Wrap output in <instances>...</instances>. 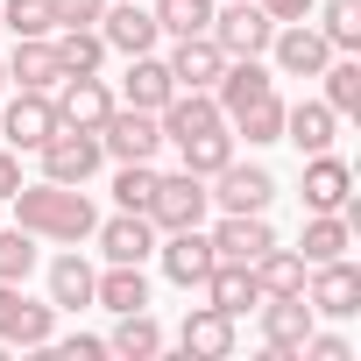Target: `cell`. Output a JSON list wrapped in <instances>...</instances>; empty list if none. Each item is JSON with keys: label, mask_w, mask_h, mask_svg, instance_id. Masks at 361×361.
<instances>
[{"label": "cell", "mask_w": 361, "mask_h": 361, "mask_svg": "<svg viewBox=\"0 0 361 361\" xmlns=\"http://www.w3.org/2000/svg\"><path fill=\"white\" fill-rule=\"evenodd\" d=\"M149 15H156V29L177 43V36H206V29H213V0H156Z\"/></svg>", "instance_id": "cell-36"}, {"label": "cell", "mask_w": 361, "mask_h": 361, "mask_svg": "<svg viewBox=\"0 0 361 361\" xmlns=\"http://www.w3.org/2000/svg\"><path fill=\"white\" fill-rule=\"evenodd\" d=\"M206 241H213V262H255L262 248H276V227L269 213H220Z\"/></svg>", "instance_id": "cell-13"}, {"label": "cell", "mask_w": 361, "mask_h": 361, "mask_svg": "<svg viewBox=\"0 0 361 361\" xmlns=\"http://www.w3.org/2000/svg\"><path fill=\"white\" fill-rule=\"evenodd\" d=\"M276 85V71H269V57H227V71L213 78V99H220V114H241L248 99H262Z\"/></svg>", "instance_id": "cell-23"}, {"label": "cell", "mask_w": 361, "mask_h": 361, "mask_svg": "<svg viewBox=\"0 0 361 361\" xmlns=\"http://www.w3.org/2000/svg\"><path fill=\"white\" fill-rule=\"evenodd\" d=\"M36 163H43L50 185H92L99 163H106V149H99V135H92V128H57V135L36 149Z\"/></svg>", "instance_id": "cell-4"}, {"label": "cell", "mask_w": 361, "mask_h": 361, "mask_svg": "<svg viewBox=\"0 0 361 361\" xmlns=\"http://www.w3.org/2000/svg\"><path fill=\"white\" fill-rule=\"evenodd\" d=\"M298 192H305V213H340V206H354V170H347V156H333V149L305 156Z\"/></svg>", "instance_id": "cell-12"}, {"label": "cell", "mask_w": 361, "mask_h": 361, "mask_svg": "<svg viewBox=\"0 0 361 361\" xmlns=\"http://www.w3.org/2000/svg\"><path fill=\"white\" fill-rule=\"evenodd\" d=\"M8 213H15V227H29L36 241H57V248H78L99 227V206L85 199V185H50V177H36V185L22 177L8 192Z\"/></svg>", "instance_id": "cell-1"}, {"label": "cell", "mask_w": 361, "mask_h": 361, "mask_svg": "<svg viewBox=\"0 0 361 361\" xmlns=\"http://www.w3.org/2000/svg\"><path fill=\"white\" fill-rule=\"evenodd\" d=\"M0 64H8V85H15V92H50V85L64 78L50 36H15V50L0 57Z\"/></svg>", "instance_id": "cell-20"}, {"label": "cell", "mask_w": 361, "mask_h": 361, "mask_svg": "<svg viewBox=\"0 0 361 361\" xmlns=\"http://www.w3.org/2000/svg\"><path fill=\"white\" fill-rule=\"evenodd\" d=\"M227 128H234V142H248V149H269V142H283V92L269 85L262 99H248L241 114H227Z\"/></svg>", "instance_id": "cell-28"}, {"label": "cell", "mask_w": 361, "mask_h": 361, "mask_svg": "<svg viewBox=\"0 0 361 361\" xmlns=\"http://www.w3.org/2000/svg\"><path fill=\"white\" fill-rule=\"evenodd\" d=\"M99 149H106L114 163H156V149H163V121L142 114V106H121V99H114V114L99 121Z\"/></svg>", "instance_id": "cell-6"}, {"label": "cell", "mask_w": 361, "mask_h": 361, "mask_svg": "<svg viewBox=\"0 0 361 361\" xmlns=\"http://www.w3.org/2000/svg\"><path fill=\"white\" fill-rule=\"evenodd\" d=\"M156 262H163V276H170L177 290H199V283L213 276V241H206V227L156 234Z\"/></svg>", "instance_id": "cell-10"}, {"label": "cell", "mask_w": 361, "mask_h": 361, "mask_svg": "<svg viewBox=\"0 0 361 361\" xmlns=\"http://www.w3.org/2000/svg\"><path fill=\"white\" fill-rule=\"evenodd\" d=\"M255 312H262V347H276V354H290V361H298V347H305V333L319 326V312H312V298H305V290H290V298H262Z\"/></svg>", "instance_id": "cell-14"}, {"label": "cell", "mask_w": 361, "mask_h": 361, "mask_svg": "<svg viewBox=\"0 0 361 361\" xmlns=\"http://www.w3.org/2000/svg\"><path fill=\"white\" fill-rule=\"evenodd\" d=\"M199 298H206V305H220L227 319H241V312H255V305H262V283H255V269H248V262H213V276L199 283Z\"/></svg>", "instance_id": "cell-24"}, {"label": "cell", "mask_w": 361, "mask_h": 361, "mask_svg": "<svg viewBox=\"0 0 361 361\" xmlns=\"http://www.w3.org/2000/svg\"><path fill=\"white\" fill-rule=\"evenodd\" d=\"M57 128L64 121H57L50 92H8V106H0V135H8V149H22V156H36Z\"/></svg>", "instance_id": "cell-7"}, {"label": "cell", "mask_w": 361, "mask_h": 361, "mask_svg": "<svg viewBox=\"0 0 361 361\" xmlns=\"http://www.w3.org/2000/svg\"><path fill=\"white\" fill-rule=\"evenodd\" d=\"M36 262H43V241H36L29 227H8V220H0V283H29Z\"/></svg>", "instance_id": "cell-35"}, {"label": "cell", "mask_w": 361, "mask_h": 361, "mask_svg": "<svg viewBox=\"0 0 361 361\" xmlns=\"http://www.w3.org/2000/svg\"><path fill=\"white\" fill-rule=\"evenodd\" d=\"M22 185V149H8V142H0V199H8Z\"/></svg>", "instance_id": "cell-45"}, {"label": "cell", "mask_w": 361, "mask_h": 361, "mask_svg": "<svg viewBox=\"0 0 361 361\" xmlns=\"http://www.w3.org/2000/svg\"><path fill=\"white\" fill-rule=\"evenodd\" d=\"M298 361H354V340L347 333H305V347H298Z\"/></svg>", "instance_id": "cell-40"}, {"label": "cell", "mask_w": 361, "mask_h": 361, "mask_svg": "<svg viewBox=\"0 0 361 361\" xmlns=\"http://www.w3.org/2000/svg\"><path fill=\"white\" fill-rule=\"evenodd\" d=\"M262 57H269V71H276V78H319L340 50H333L312 22H276V36H269V50H262Z\"/></svg>", "instance_id": "cell-5"}, {"label": "cell", "mask_w": 361, "mask_h": 361, "mask_svg": "<svg viewBox=\"0 0 361 361\" xmlns=\"http://www.w3.org/2000/svg\"><path fill=\"white\" fill-rule=\"evenodd\" d=\"M163 142H185V135H206V128H220L227 114H220V99L213 92H192V85H177L170 99H163Z\"/></svg>", "instance_id": "cell-22"}, {"label": "cell", "mask_w": 361, "mask_h": 361, "mask_svg": "<svg viewBox=\"0 0 361 361\" xmlns=\"http://www.w3.org/2000/svg\"><path fill=\"white\" fill-rule=\"evenodd\" d=\"M156 192V163H114V206L121 213H142Z\"/></svg>", "instance_id": "cell-38"}, {"label": "cell", "mask_w": 361, "mask_h": 361, "mask_svg": "<svg viewBox=\"0 0 361 361\" xmlns=\"http://www.w3.org/2000/svg\"><path fill=\"white\" fill-rule=\"evenodd\" d=\"M50 340H57V305L50 298H29V312L15 326V347H50Z\"/></svg>", "instance_id": "cell-39"}, {"label": "cell", "mask_w": 361, "mask_h": 361, "mask_svg": "<svg viewBox=\"0 0 361 361\" xmlns=\"http://www.w3.org/2000/svg\"><path fill=\"white\" fill-rule=\"evenodd\" d=\"M177 92V78H170V64L156 57V50H142V57H128V71H121V106H142V114H163V99Z\"/></svg>", "instance_id": "cell-21"}, {"label": "cell", "mask_w": 361, "mask_h": 361, "mask_svg": "<svg viewBox=\"0 0 361 361\" xmlns=\"http://www.w3.org/2000/svg\"><path fill=\"white\" fill-rule=\"evenodd\" d=\"M227 57H262L269 50V36H276V22L255 8V0H227V8H213V29H206Z\"/></svg>", "instance_id": "cell-9"}, {"label": "cell", "mask_w": 361, "mask_h": 361, "mask_svg": "<svg viewBox=\"0 0 361 361\" xmlns=\"http://www.w3.org/2000/svg\"><path fill=\"white\" fill-rule=\"evenodd\" d=\"M312 29H319L340 57H354V50H361V0H319V8H312Z\"/></svg>", "instance_id": "cell-33"}, {"label": "cell", "mask_w": 361, "mask_h": 361, "mask_svg": "<svg viewBox=\"0 0 361 361\" xmlns=\"http://www.w3.org/2000/svg\"><path fill=\"white\" fill-rule=\"evenodd\" d=\"M50 50H57V71H64V78H92V71H106V57H114L99 29H57Z\"/></svg>", "instance_id": "cell-27"}, {"label": "cell", "mask_w": 361, "mask_h": 361, "mask_svg": "<svg viewBox=\"0 0 361 361\" xmlns=\"http://www.w3.org/2000/svg\"><path fill=\"white\" fill-rule=\"evenodd\" d=\"M22 312H29V290H22V283H0V340H8V347H15Z\"/></svg>", "instance_id": "cell-42"}, {"label": "cell", "mask_w": 361, "mask_h": 361, "mask_svg": "<svg viewBox=\"0 0 361 361\" xmlns=\"http://www.w3.org/2000/svg\"><path fill=\"white\" fill-rule=\"evenodd\" d=\"M50 354H64V361H106V340L99 333H71V340H50Z\"/></svg>", "instance_id": "cell-43"}, {"label": "cell", "mask_w": 361, "mask_h": 361, "mask_svg": "<svg viewBox=\"0 0 361 361\" xmlns=\"http://www.w3.org/2000/svg\"><path fill=\"white\" fill-rule=\"evenodd\" d=\"M149 220H156V234H177V227H206V213H213V199H206V177H192V170H156V192H149V206H142Z\"/></svg>", "instance_id": "cell-2"}, {"label": "cell", "mask_w": 361, "mask_h": 361, "mask_svg": "<svg viewBox=\"0 0 361 361\" xmlns=\"http://www.w3.org/2000/svg\"><path fill=\"white\" fill-rule=\"evenodd\" d=\"M283 142L298 149V156H319V149H333L340 142V114L326 106V99H283Z\"/></svg>", "instance_id": "cell-17"}, {"label": "cell", "mask_w": 361, "mask_h": 361, "mask_svg": "<svg viewBox=\"0 0 361 361\" xmlns=\"http://www.w3.org/2000/svg\"><path fill=\"white\" fill-rule=\"evenodd\" d=\"M92 241H99L106 262H149L156 255V220L149 213H114V220L92 227Z\"/></svg>", "instance_id": "cell-18"}, {"label": "cell", "mask_w": 361, "mask_h": 361, "mask_svg": "<svg viewBox=\"0 0 361 361\" xmlns=\"http://www.w3.org/2000/svg\"><path fill=\"white\" fill-rule=\"evenodd\" d=\"M177 347H185L192 361H227L234 354V319L220 305H192L185 319H177Z\"/></svg>", "instance_id": "cell-16"}, {"label": "cell", "mask_w": 361, "mask_h": 361, "mask_svg": "<svg viewBox=\"0 0 361 361\" xmlns=\"http://www.w3.org/2000/svg\"><path fill=\"white\" fill-rule=\"evenodd\" d=\"M206 199H213V213H269V199H276V177H269L262 163H241V156H227V163L206 177Z\"/></svg>", "instance_id": "cell-3"}, {"label": "cell", "mask_w": 361, "mask_h": 361, "mask_svg": "<svg viewBox=\"0 0 361 361\" xmlns=\"http://www.w3.org/2000/svg\"><path fill=\"white\" fill-rule=\"evenodd\" d=\"M99 8H106V0H50L57 29H92V22H99Z\"/></svg>", "instance_id": "cell-41"}, {"label": "cell", "mask_w": 361, "mask_h": 361, "mask_svg": "<svg viewBox=\"0 0 361 361\" xmlns=\"http://www.w3.org/2000/svg\"><path fill=\"white\" fill-rule=\"evenodd\" d=\"M255 8H262L269 22H312V8H319V0H255Z\"/></svg>", "instance_id": "cell-44"}, {"label": "cell", "mask_w": 361, "mask_h": 361, "mask_svg": "<svg viewBox=\"0 0 361 361\" xmlns=\"http://www.w3.org/2000/svg\"><path fill=\"white\" fill-rule=\"evenodd\" d=\"M347 248H354V220H347V213H305V234H298L305 269H312V262H333V255H347Z\"/></svg>", "instance_id": "cell-29"}, {"label": "cell", "mask_w": 361, "mask_h": 361, "mask_svg": "<svg viewBox=\"0 0 361 361\" xmlns=\"http://www.w3.org/2000/svg\"><path fill=\"white\" fill-rule=\"evenodd\" d=\"M106 354H121V361H149V354H163V326H156L149 312H114Z\"/></svg>", "instance_id": "cell-30"}, {"label": "cell", "mask_w": 361, "mask_h": 361, "mask_svg": "<svg viewBox=\"0 0 361 361\" xmlns=\"http://www.w3.org/2000/svg\"><path fill=\"white\" fill-rule=\"evenodd\" d=\"M0 36H57L50 0H0Z\"/></svg>", "instance_id": "cell-37"}, {"label": "cell", "mask_w": 361, "mask_h": 361, "mask_svg": "<svg viewBox=\"0 0 361 361\" xmlns=\"http://www.w3.org/2000/svg\"><path fill=\"white\" fill-rule=\"evenodd\" d=\"M248 269H255L262 298H290V290H305V255H298V248H283V241H276V248H262Z\"/></svg>", "instance_id": "cell-32"}, {"label": "cell", "mask_w": 361, "mask_h": 361, "mask_svg": "<svg viewBox=\"0 0 361 361\" xmlns=\"http://www.w3.org/2000/svg\"><path fill=\"white\" fill-rule=\"evenodd\" d=\"M163 64H170V78H177V85H192V92H213V78L227 71V50H220L213 36H177Z\"/></svg>", "instance_id": "cell-19"}, {"label": "cell", "mask_w": 361, "mask_h": 361, "mask_svg": "<svg viewBox=\"0 0 361 361\" xmlns=\"http://www.w3.org/2000/svg\"><path fill=\"white\" fill-rule=\"evenodd\" d=\"M177 156H185L177 170H192V177H213L227 156H241V142H234V128L220 121V128H206V135H185V142H177Z\"/></svg>", "instance_id": "cell-31"}, {"label": "cell", "mask_w": 361, "mask_h": 361, "mask_svg": "<svg viewBox=\"0 0 361 361\" xmlns=\"http://www.w3.org/2000/svg\"><path fill=\"white\" fill-rule=\"evenodd\" d=\"M92 29L106 36V50H114V57H142V50H156V43H163V29H156V15L142 8V0H106Z\"/></svg>", "instance_id": "cell-11"}, {"label": "cell", "mask_w": 361, "mask_h": 361, "mask_svg": "<svg viewBox=\"0 0 361 361\" xmlns=\"http://www.w3.org/2000/svg\"><path fill=\"white\" fill-rule=\"evenodd\" d=\"M92 305H99V312H149V276H142V262H106V269L92 276Z\"/></svg>", "instance_id": "cell-26"}, {"label": "cell", "mask_w": 361, "mask_h": 361, "mask_svg": "<svg viewBox=\"0 0 361 361\" xmlns=\"http://www.w3.org/2000/svg\"><path fill=\"white\" fill-rule=\"evenodd\" d=\"M0 92H8V64H0Z\"/></svg>", "instance_id": "cell-46"}, {"label": "cell", "mask_w": 361, "mask_h": 361, "mask_svg": "<svg viewBox=\"0 0 361 361\" xmlns=\"http://www.w3.org/2000/svg\"><path fill=\"white\" fill-rule=\"evenodd\" d=\"M0 220H8V199H0Z\"/></svg>", "instance_id": "cell-47"}, {"label": "cell", "mask_w": 361, "mask_h": 361, "mask_svg": "<svg viewBox=\"0 0 361 361\" xmlns=\"http://www.w3.org/2000/svg\"><path fill=\"white\" fill-rule=\"evenodd\" d=\"M319 85H326L319 99H326L340 121H354V114H361V57H333V64L319 71Z\"/></svg>", "instance_id": "cell-34"}, {"label": "cell", "mask_w": 361, "mask_h": 361, "mask_svg": "<svg viewBox=\"0 0 361 361\" xmlns=\"http://www.w3.org/2000/svg\"><path fill=\"white\" fill-rule=\"evenodd\" d=\"M305 298H312L319 319H354V312H361V269H354L347 255L312 262V269H305Z\"/></svg>", "instance_id": "cell-8"}, {"label": "cell", "mask_w": 361, "mask_h": 361, "mask_svg": "<svg viewBox=\"0 0 361 361\" xmlns=\"http://www.w3.org/2000/svg\"><path fill=\"white\" fill-rule=\"evenodd\" d=\"M92 262L78 255V248H64V255H50V269H43V283H50V305L57 312H85L92 305Z\"/></svg>", "instance_id": "cell-25"}, {"label": "cell", "mask_w": 361, "mask_h": 361, "mask_svg": "<svg viewBox=\"0 0 361 361\" xmlns=\"http://www.w3.org/2000/svg\"><path fill=\"white\" fill-rule=\"evenodd\" d=\"M50 99H57V121H64V128H92V135H99V121L114 114V85H106L99 71H92V78H57Z\"/></svg>", "instance_id": "cell-15"}]
</instances>
